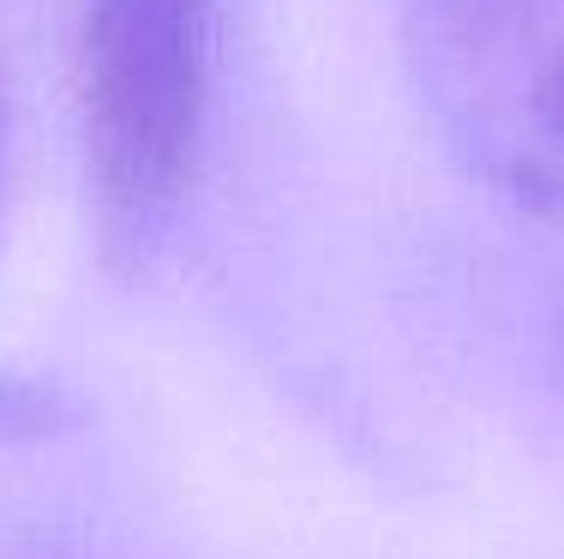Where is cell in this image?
Here are the masks:
<instances>
[{
  "label": "cell",
  "instance_id": "7a4b0ae2",
  "mask_svg": "<svg viewBox=\"0 0 564 559\" xmlns=\"http://www.w3.org/2000/svg\"><path fill=\"white\" fill-rule=\"evenodd\" d=\"M402 49L451 163L564 217V0H402Z\"/></svg>",
  "mask_w": 564,
  "mask_h": 559
},
{
  "label": "cell",
  "instance_id": "6da1fadb",
  "mask_svg": "<svg viewBox=\"0 0 564 559\" xmlns=\"http://www.w3.org/2000/svg\"><path fill=\"white\" fill-rule=\"evenodd\" d=\"M223 0H85L78 121L97 247L139 271L169 241L205 132Z\"/></svg>",
  "mask_w": 564,
  "mask_h": 559
}]
</instances>
